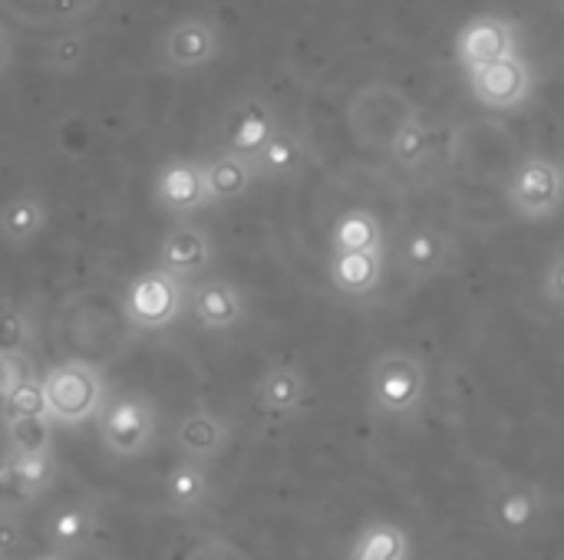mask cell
<instances>
[{
  "instance_id": "4fadbf2b",
  "label": "cell",
  "mask_w": 564,
  "mask_h": 560,
  "mask_svg": "<svg viewBox=\"0 0 564 560\" xmlns=\"http://www.w3.org/2000/svg\"><path fill=\"white\" fill-rule=\"evenodd\" d=\"M254 403L264 419L291 422L307 406V376L294 363H274L254 386Z\"/></svg>"
},
{
  "instance_id": "5b68a950",
  "label": "cell",
  "mask_w": 564,
  "mask_h": 560,
  "mask_svg": "<svg viewBox=\"0 0 564 560\" xmlns=\"http://www.w3.org/2000/svg\"><path fill=\"white\" fill-rule=\"evenodd\" d=\"M509 205L522 221H549L564 205V168L549 155H529L509 178Z\"/></svg>"
},
{
  "instance_id": "d6a6232c",
  "label": "cell",
  "mask_w": 564,
  "mask_h": 560,
  "mask_svg": "<svg viewBox=\"0 0 564 560\" xmlns=\"http://www.w3.org/2000/svg\"><path fill=\"white\" fill-rule=\"evenodd\" d=\"M26 545V518L23 512H10V508H0V551L17 558Z\"/></svg>"
},
{
  "instance_id": "cb8c5ba5",
  "label": "cell",
  "mask_w": 564,
  "mask_h": 560,
  "mask_svg": "<svg viewBox=\"0 0 564 560\" xmlns=\"http://www.w3.org/2000/svg\"><path fill=\"white\" fill-rule=\"evenodd\" d=\"M330 251H383V224L367 208L344 211L330 228Z\"/></svg>"
},
{
  "instance_id": "8d00e7d4",
  "label": "cell",
  "mask_w": 564,
  "mask_h": 560,
  "mask_svg": "<svg viewBox=\"0 0 564 560\" xmlns=\"http://www.w3.org/2000/svg\"><path fill=\"white\" fill-rule=\"evenodd\" d=\"M0 560H13V558H10V554H3V551H0Z\"/></svg>"
},
{
  "instance_id": "603a6c76",
  "label": "cell",
  "mask_w": 564,
  "mask_h": 560,
  "mask_svg": "<svg viewBox=\"0 0 564 560\" xmlns=\"http://www.w3.org/2000/svg\"><path fill=\"white\" fill-rule=\"evenodd\" d=\"M258 178H291L304 168V142L291 129H278L251 158Z\"/></svg>"
},
{
  "instance_id": "d590c367",
  "label": "cell",
  "mask_w": 564,
  "mask_h": 560,
  "mask_svg": "<svg viewBox=\"0 0 564 560\" xmlns=\"http://www.w3.org/2000/svg\"><path fill=\"white\" fill-rule=\"evenodd\" d=\"M33 560H66L63 554H56V551H50V554H40V558H33Z\"/></svg>"
},
{
  "instance_id": "f546056e",
  "label": "cell",
  "mask_w": 564,
  "mask_h": 560,
  "mask_svg": "<svg viewBox=\"0 0 564 560\" xmlns=\"http://www.w3.org/2000/svg\"><path fill=\"white\" fill-rule=\"evenodd\" d=\"M36 363L30 350H0V399L10 396L26 380H36Z\"/></svg>"
},
{
  "instance_id": "ffe728a7",
  "label": "cell",
  "mask_w": 564,
  "mask_h": 560,
  "mask_svg": "<svg viewBox=\"0 0 564 560\" xmlns=\"http://www.w3.org/2000/svg\"><path fill=\"white\" fill-rule=\"evenodd\" d=\"M413 558V541H410V531L390 518H377V521H367L350 548H347V558L344 560H410Z\"/></svg>"
},
{
  "instance_id": "8fae6325",
  "label": "cell",
  "mask_w": 564,
  "mask_h": 560,
  "mask_svg": "<svg viewBox=\"0 0 564 560\" xmlns=\"http://www.w3.org/2000/svg\"><path fill=\"white\" fill-rule=\"evenodd\" d=\"M185 307L192 314V320L208 330V333H225V330H235L245 314H248V304H245V294L238 284L225 281V277H202V281H188V297H185Z\"/></svg>"
},
{
  "instance_id": "3957f363",
  "label": "cell",
  "mask_w": 564,
  "mask_h": 560,
  "mask_svg": "<svg viewBox=\"0 0 564 560\" xmlns=\"http://www.w3.org/2000/svg\"><path fill=\"white\" fill-rule=\"evenodd\" d=\"M185 297H188L185 281H178L175 274H169L162 267H152L129 281V287L122 294V314H126L129 327L155 333V330L172 327L188 310Z\"/></svg>"
},
{
  "instance_id": "2e32d148",
  "label": "cell",
  "mask_w": 564,
  "mask_h": 560,
  "mask_svg": "<svg viewBox=\"0 0 564 560\" xmlns=\"http://www.w3.org/2000/svg\"><path fill=\"white\" fill-rule=\"evenodd\" d=\"M165 508L178 518H192L198 512H205V505L212 502V472L208 465L202 462H192V459H178L169 475H165Z\"/></svg>"
},
{
  "instance_id": "ac0fdd59",
  "label": "cell",
  "mask_w": 564,
  "mask_h": 560,
  "mask_svg": "<svg viewBox=\"0 0 564 560\" xmlns=\"http://www.w3.org/2000/svg\"><path fill=\"white\" fill-rule=\"evenodd\" d=\"M50 221V208L36 191H20L0 205V244L23 251L30 248Z\"/></svg>"
},
{
  "instance_id": "9a60e30c",
  "label": "cell",
  "mask_w": 564,
  "mask_h": 560,
  "mask_svg": "<svg viewBox=\"0 0 564 560\" xmlns=\"http://www.w3.org/2000/svg\"><path fill=\"white\" fill-rule=\"evenodd\" d=\"M278 129H281V125H278L274 109H271L264 99L248 96V99H241V102L231 109V116H228V125H225L228 142H225V149L254 158V155L264 149V142H268Z\"/></svg>"
},
{
  "instance_id": "e575fe53",
  "label": "cell",
  "mask_w": 564,
  "mask_h": 560,
  "mask_svg": "<svg viewBox=\"0 0 564 560\" xmlns=\"http://www.w3.org/2000/svg\"><path fill=\"white\" fill-rule=\"evenodd\" d=\"M10 53H13V50H10V40H7V33L0 30V73L10 66Z\"/></svg>"
},
{
  "instance_id": "d6986e66",
  "label": "cell",
  "mask_w": 564,
  "mask_h": 560,
  "mask_svg": "<svg viewBox=\"0 0 564 560\" xmlns=\"http://www.w3.org/2000/svg\"><path fill=\"white\" fill-rule=\"evenodd\" d=\"M330 284L347 297H367L383 281V251H330Z\"/></svg>"
},
{
  "instance_id": "277c9868",
  "label": "cell",
  "mask_w": 564,
  "mask_h": 560,
  "mask_svg": "<svg viewBox=\"0 0 564 560\" xmlns=\"http://www.w3.org/2000/svg\"><path fill=\"white\" fill-rule=\"evenodd\" d=\"M99 439L109 455L139 459L159 439V409L139 393L112 396L99 413Z\"/></svg>"
},
{
  "instance_id": "1f68e13d",
  "label": "cell",
  "mask_w": 564,
  "mask_h": 560,
  "mask_svg": "<svg viewBox=\"0 0 564 560\" xmlns=\"http://www.w3.org/2000/svg\"><path fill=\"white\" fill-rule=\"evenodd\" d=\"M30 505H33V502L26 498V492H23L17 472H13V459H10V452H3V455H0V508L26 512Z\"/></svg>"
},
{
  "instance_id": "8992f818",
  "label": "cell",
  "mask_w": 564,
  "mask_h": 560,
  "mask_svg": "<svg viewBox=\"0 0 564 560\" xmlns=\"http://www.w3.org/2000/svg\"><path fill=\"white\" fill-rule=\"evenodd\" d=\"M221 53V30L212 17H182L169 23L159 36V66L165 73L185 76L212 66Z\"/></svg>"
},
{
  "instance_id": "44dd1931",
  "label": "cell",
  "mask_w": 564,
  "mask_h": 560,
  "mask_svg": "<svg viewBox=\"0 0 564 560\" xmlns=\"http://www.w3.org/2000/svg\"><path fill=\"white\" fill-rule=\"evenodd\" d=\"M453 261V244L436 228H416L403 241V271L413 281H433L440 277Z\"/></svg>"
},
{
  "instance_id": "4dcf8cb0",
  "label": "cell",
  "mask_w": 564,
  "mask_h": 560,
  "mask_svg": "<svg viewBox=\"0 0 564 560\" xmlns=\"http://www.w3.org/2000/svg\"><path fill=\"white\" fill-rule=\"evenodd\" d=\"M185 560H251L245 554V548H238L231 538L225 535H205L192 545V551Z\"/></svg>"
},
{
  "instance_id": "e0dca14e",
  "label": "cell",
  "mask_w": 564,
  "mask_h": 560,
  "mask_svg": "<svg viewBox=\"0 0 564 560\" xmlns=\"http://www.w3.org/2000/svg\"><path fill=\"white\" fill-rule=\"evenodd\" d=\"M202 172H205L212 205H228V201L245 198L258 178L251 158L238 155L231 149H221V152H212L208 158H202Z\"/></svg>"
},
{
  "instance_id": "9c48e42d",
  "label": "cell",
  "mask_w": 564,
  "mask_h": 560,
  "mask_svg": "<svg viewBox=\"0 0 564 560\" xmlns=\"http://www.w3.org/2000/svg\"><path fill=\"white\" fill-rule=\"evenodd\" d=\"M152 195H155V205L175 218H188V215L212 205L202 162L182 158V155H172L159 165L155 182H152Z\"/></svg>"
},
{
  "instance_id": "836d02e7",
  "label": "cell",
  "mask_w": 564,
  "mask_h": 560,
  "mask_svg": "<svg viewBox=\"0 0 564 560\" xmlns=\"http://www.w3.org/2000/svg\"><path fill=\"white\" fill-rule=\"evenodd\" d=\"M545 297H549L555 307H562L564 310V254H558V257L552 261V267H549V274H545Z\"/></svg>"
},
{
  "instance_id": "7402d4cb",
  "label": "cell",
  "mask_w": 564,
  "mask_h": 560,
  "mask_svg": "<svg viewBox=\"0 0 564 560\" xmlns=\"http://www.w3.org/2000/svg\"><path fill=\"white\" fill-rule=\"evenodd\" d=\"M96 535V508L86 502L59 505L46 521V541L56 554H76L83 551Z\"/></svg>"
},
{
  "instance_id": "6da1fadb",
  "label": "cell",
  "mask_w": 564,
  "mask_h": 560,
  "mask_svg": "<svg viewBox=\"0 0 564 560\" xmlns=\"http://www.w3.org/2000/svg\"><path fill=\"white\" fill-rule=\"evenodd\" d=\"M426 366L410 350H387L370 363L367 399L377 419L413 422L426 406Z\"/></svg>"
},
{
  "instance_id": "52a82bcc",
  "label": "cell",
  "mask_w": 564,
  "mask_h": 560,
  "mask_svg": "<svg viewBox=\"0 0 564 560\" xmlns=\"http://www.w3.org/2000/svg\"><path fill=\"white\" fill-rule=\"evenodd\" d=\"M469 76V89L476 96L479 106L492 109V112H516L532 99L535 79L529 63L516 53L486 66H476L466 73Z\"/></svg>"
},
{
  "instance_id": "f1b7e54d",
  "label": "cell",
  "mask_w": 564,
  "mask_h": 560,
  "mask_svg": "<svg viewBox=\"0 0 564 560\" xmlns=\"http://www.w3.org/2000/svg\"><path fill=\"white\" fill-rule=\"evenodd\" d=\"M17 416H50L46 409V393H43V380H26L23 386H17L10 396L0 399V419H17Z\"/></svg>"
},
{
  "instance_id": "4316f807",
  "label": "cell",
  "mask_w": 564,
  "mask_h": 560,
  "mask_svg": "<svg viewBox=\"0 0 564 560\" xmlns=\"http://www.w3.org/2000/svg\"><path fill=\"white\" fill-rule=\"evenodd\" d=\"M10 459H13V472L26 498L30 502L43 498V492H50L56 479V455L53 452H10Z\"/></svg>"
},
{
  "instance_id": "d4e9b609",
  "label": "cell",
  "mask_w": 564,
  "mask_h": 560,
  "mask_svg": "<svg viewBox=\"0 0 564 560\" xmlns=\"http://www.w3.org/2000/svg\"><path fill=\"white\" fill-rule=\"evenodd\" d=\"M387 149H390V155H393V162H397L400 168H416V165H423V162L430 158V152L436 149V132H433L430 122H423L420 116L410 112V116L393 129Z\"/></svg>"
},
{
  "instance_id": "484cf974",
  "label": "cell",
  "mask_w": 564,
  "mask_h": 560,
  "mask_svg": "<svg viewBox=\"0 0 564 560\" xmlns=\"http://www.w3.org/2000/svg\"><path fill=\"white\" fill-rule=\"evenodd\" d=\"M7 452H53V419L50 416H17L0 419Z\"/></svg>"
},
{
  "instance_id": "83f0119b",
  "label": "cell",
  "mask_w": 564,
  "mask_h": 560,
  "mask_svg": "<svg viewBox=\"0 0 564 560\" xmlns=\"http://www.w3.org/2000/svg\"><path fill=\"white\" fill-rule=\"evenodd\" d=\"M36 340V320L30 307L3 304L0 307V350H30Z\"/></svg>"
},
{
  "instance_id": "7c38bea8",
  "label": "cell",
  "mask_w": 564,
  "mask_h": 560,
  "mask_svg": "<svg viewBox=\"0 0 564 560\" xmlns=\"http://www.w3.org/2000/svg\"><path fill=\"white\" fill-rule=\"evenodd\" d=\"M212 264H215V241L205 228L182 221V224L165 231V238L159 244L155 267H162V271H169L188 284L195 277H202Z\"/></svg>"
},
{
  "instance_id": "5bb4252c",
  "label": "cell",
  "mask_w": 564,
  "mask_h": 560,
  "mask_svg": "<svg viewBox=\"0 0 564 560\" xmlns=\"http://www.w3.org/2000/svg\"><path fill=\"white\" fill-rule=\"evenodd\" d=\"M231 446V422L212 409H192L175 426V449L182 459L212 465Z\"/></svg>"
},
{
  "instance_id": "7a4b0ae2",
  "label": "cell",
  "mask_w": 564,
  "mask_h": 560,
  "mask_svg": "<svg viewBox=\"0 0 564 560\" xmlns=\"http://www.w3.org/2000/svg\"><path fill=\"white\" fill-rule=\"evenodd\" d=\"M40 380H43L50 419L56 426H83L89 419H99V413L109 399L106 376L89 360L56 363Z\"/></svg>"
},
{
  "instance_id": "30bf717a",
  "label": "cell",
  "mask_w": 564,
  "mask_h": 560,
  "mask_svg": "<svg viewBox=\"0 0 564 560\" xmlns=\"http://www.w3.org/2000/svg\"><path fill=\"white\" fill-rule=\"evenodd\" d=\"M516 53H519V26L509 17H496V13L473 17L456 36V63L466 73Z\"/></svg>"
},
{
  "instance_id": "ba28073f",
  "label": "cell",
  "mask_w": 564,
  "mask_h": 560,
  "mask_svg": "<svg viewBox=\"0 0 564 560\" xmlns=\"http://www.w3.org/2000/svg\"><path fill=\"white\" fill-rule=\"evenodd\" d=\"M545 518V492L522 479H506L489 495V525L506 538L532 535Z\"/></svg>"
}]
</instances>
